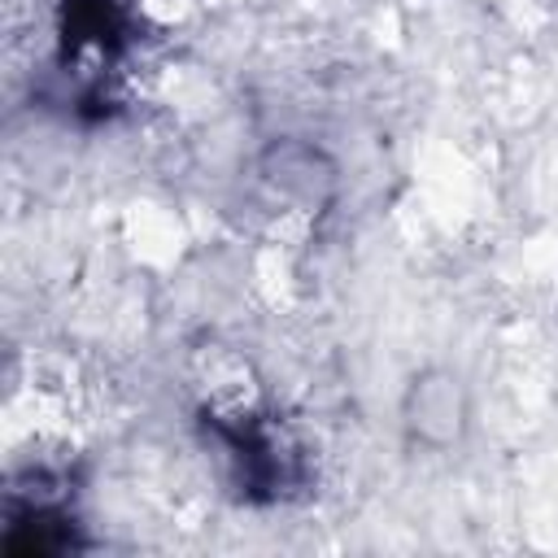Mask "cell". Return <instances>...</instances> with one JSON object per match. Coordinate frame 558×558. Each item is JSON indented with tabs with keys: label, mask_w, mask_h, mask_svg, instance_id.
Instances as JSON below:
<instances>
[{
	"label": "cell",
	"mask_w": 558,
	"mask_h": 558,
	"mask_svg": "<svg viewBox=\"0 0 558 558\" xmlns=\"http://www.w3.org/2000/svg\"><path fill=\"white\" fill-rule=\"evenodd\" d=\"M401 432L427 453H449L471 432V388L453 366H423L401 388Z\"/></svg>",
	"instance_id": "6da1fadb"
},
{
	"label": "cell",
	"mask_w": 558,
	"mask_h": 558,
	"mask_svg": "<svg viewBox=\"0 0 558 558\" xmlns=\"http://www.w3.org/2000/svg\"><path fill=\"white\" fill-rule=\"evenodd\" d=\"M257 174L283 205H292L301 214L327 209L340 187V166L314 140H296V135L270 140L257 157Z\"/></svg>",
	"instance_id": "7a4b0ae2"
}]
</instances>
